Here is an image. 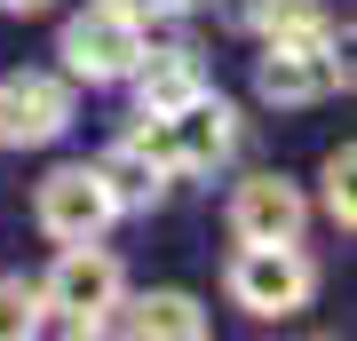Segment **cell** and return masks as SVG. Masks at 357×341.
Masks as SVG:
<instances>
[{"mask_svg":"<svg viewBox=\"0 0 357 341\" xmlns=\"http://www.w3.org/2000/svg\"><path fill=\"white\" fill-rule=\"evenodd\" d=\"M32 215H40V230H48L56 246H72V238H103V222H112L119 206H112V190H103L96 167H56V175L40 183Z\"/></svg>","mask_w":357,"mask_h":341,"instance_id":"7","label":"cell"},{"mask_svg":"<svg viewBox=\"0 0 357 341\" xmlns=\"http://www.w3.org/2000/svg\"><path fill=\"white\" fill-rule=\"evenodd\" d=\"M112 302H119V262L96 238H72L64 254H56V270L40 278V310H64L72 333H96Z\"/></svg>","mask_w":357,"mask_h":341,"instance_id":"4","label":"cell"},{"mask_svg":"<svg viewBox=\"0 0 357 341\" xmlns=\"http://www.w3.org/2000/svg\"><path fill=\"white\" fill-rule=\"evenodd\" d=\"M72 127V88L56 72H8L0 79V143L8 151H40Z\"/></svg>","mask_w":357,"mask_h":341,"instance_id":"6","label":"cell"},{"mask_svg":"<svg viewBox=\"0 0 357 341\" xmlns=\"http://www.w3.org/2000/svg\"><path fill=\"white\" fill-rule=\"evenodd\" d=\"M40 333V286L0 278V341H32Z\"/></svg>","mask_w":357,"mask_h":341,"instance_id":"12","label":"cell"},{"mask_svg":"<svg viewBox=\"0 0 357 341\" xmlns=\"http://www.w3.org/2000/svg\"><path fill=\"white\" fill-rule=\"evenodd\" d=\"M96 175H103V190H112V206H151L159 190H167V167L143 151L135 135H119L112 151L96 159Z\"/></svg>","mask_w":357,"mask_h":341,"instance_id":"10","label":"cell"},{"mask_svg":"<svg viewBox=\"0 0 357 341\" xmlns=\"http://www.w3.org/2000/svg\"><path fill=\"white\" fill-rule=\"evenodd\" d=\"M151 56V24H143L135 8H119V0H96V8H79L64 24V72L72 79H128L135 63Z\"/></svg>","mask_w":357,"mask_h":341,"instance_id":"2","label":"cell"},{"mask_svg":"<svg viewBox=\"0 0 357 341\" xmlns=\"http://www.w3.org/2000/svg\"><path fill=\"white\" fill-rule=\"evenodd\" d=\"M103 326H112V333H135V341H199L206 333V310L191 302V294H143V302H128V310H103Z\"/></svg>","mask_w":357,"mask_h":341,"instance_id":"9","label":"cell"},{"mask_svg":"<svg viewBox=\"0 0 357 341\" xmlns=\"http://www.w3.org/2000/svg\"><path fill=\"white\" fill-rule=\"evenodd\" d=\"M119 8H135V16H183V8H199V0H119Z\"/></svg>","mask_w":357,"mask_h":341,"instance_id":"14","label":"cell"},{"mask_svg":"<svg viewBox=\"0 0 357 341\" xmlns=\"http://www.w3.org/2000/svg\"><path fill=\"white\" fill-rule=\"evenodd\" d=\"M135 143L167 167V175H206V167L230 159V143H238V112H230L215 88H199L191 103H175V112H143Z\"/></svg>","mask_w":357,"mask_h":341,"instance_id":"1","label":"cell"},{"mask_svg":"<svg viewBox=\"0 0 357 341\" xmlns=\"http://www.w3.org/2000/svg\"><path fill=\"white\" fill-rule=\"evenodd\" d=\"M349 175H357V151H349V143H342V151L326 159V215L342 222V230L357 222V190H349Z\"/></svg>","mask_w":357,"mask_h":341,"instance_id":"13","label":"cell"},{"mask_svg":"<svg viewBox=\"0 0 357 341\" xmlns=\"http://www.w3.org/2000/svg\"><path fill=\"white\" fill-rule=\"evenodd\" d=\"M128 79H135V103H143V112H175V103H191V96L206 88V79H199V63L183 56V48H167V56H143Z\"/></svg>","mask_w":357,"mask_h":341,"instance_id":"11","label":"cell"},{"mask_svg":"<svg viewBox=\"0 0 357 341\" xmlns=\"http://www.w3.org/2000/svg\"><path fill=\"white\" fill-rule=\"evenodd\" d=\"M342 79H349V63L333 40H270L262 63H255L262 103H326Z\"/></svg>","mask_w":357,"mask_h":341,"instance_id":"5","label":"cell"},{"mask_svg":"<svg viewBox=\"0 0 357 341\" xmlns=\"http://www.w3.org/2000/svg\"><path fill=\"white\" fill-rule=\"evenodd\" d=\"M310 294H318V262L294 238L238 246V262H230V302L246 317H294V310H310Z\"/></svg>","mask_w":357,"mask_h":341,"instance_id":"3","label":"cell"},{"mask_svg":"<svg viewBox=\"0 0 357 341\" xmlns=\"http://www.w3.org/2000/svg\"><path fill=\"white\" fill-rule=\"evenodd\" d=\"M302 183L286 175H246L230 190V230H238V246H270V238H302Z\"/></svg>","mask_w":357,"mask_h":341,"instance_id":"8","label":"cell"},{"mask_svg":"<svg viewBox=\"0 0 357 341\" xmlns=\"http://www.w3.org/2000/svg\"><path fill=\"white\" fill-rule=\"evenodd\" d=\"M8 16H40V8H56V0H0Z\"/></svg>","mask_w":357,"mask_h":341,"instance_id":"15","label":"cell"}]
</instances>
